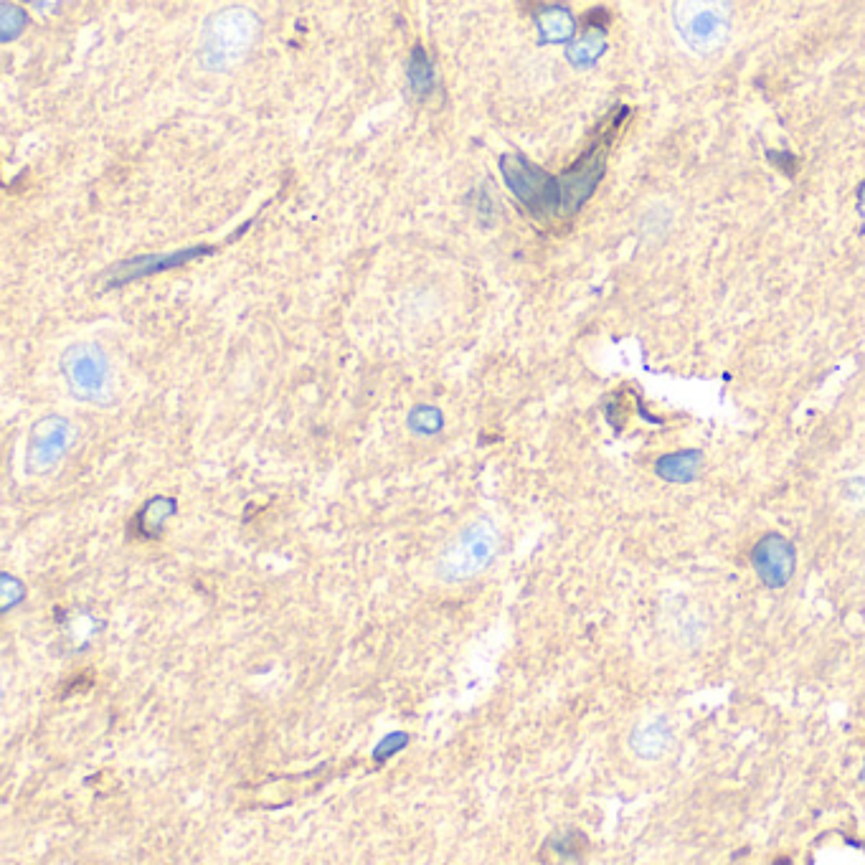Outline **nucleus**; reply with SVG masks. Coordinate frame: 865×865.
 Returning a JSON list of instances; mask_svg holds the SVG:
<instances>
[{"label":"nucleus","mask_w":865,"mask_h":865,"mask_svg":"<svg viewBox=\"0 0 865 865\" xmlns=\"http://www.w3.org/2000/svg\"><path fill=\"white\" fill-rule=\"evenodd\" d=\"M858 209H860V219H863V229H865V186L860 188V198H858Z\"/></svg>","instance_id":"17"},{"label":"nucleus","mask_w":865,"mask_h":865,"mask_svg":"<svg viewBox=\"0 0 865 865\" xmlns=\"http://www.w3.org/2000/svg\"><path fill=\"white\" fill-rule=\"evenodd\" d=\"M548 848L559 855L561 860H579L586 848V838L581 833H576V830H566V833L561 835H553Z\"/></svg>","instance_id":"14"},{"label":"nucleus","mask_w":865,"mask_h":865,"mask_svg":"<svg viewBox=\"0 0 865 865\" xmlns=\"http://www.w3.org/2000/svg\"><path fill=\"white\" fill-rule=\"evenodd\" d=\"M409 84H411V89L419 94V97H424L427 92H432L434 69H432V61H429L427 51H424L422 46H414V51H411Z\"/></svg>","instance_id":"13"},{"label":"nucleus","mask_w":865,"mask_h":865,"mask_svg":"<svg viewBox=\"0 0 865 865\" xmlns=\"http://www.w3.org/2000/svg\"><path fill=\"white\" fill-rule=\"evenodd\" d=\"M214 247H193L186 252L176 254H145V257H132L127 262L117 264L110 274H107L105 287H120L127 285L132 280H140V277H148L153 272H163V269L181 267V264L191 262V259L201 257V254H211Z\"/></svg>","instance_id":"7"},{"label":"nucleus","mask_w":865,"mask_h":865,"mask_svg":"<svg viewBox=\"0 0 865 865\" xmlns=\"http://www.w3.org/2000/svg\"><path fill=\"white\" fill-rule=\"evenodd\" d=\"M500 173L505 186L528 209L533 219H553L561 216L559 178L548 176L546 170L526 160L523 155L508 153L500 158Z\"/></svg>","instance_id":"1"},{"label":"nucleus","mask_w":865,"mask_h":865,"mask_svg":"<svg viewBox=\"0 0 865 865\" xmlns=\"http://www.w3.org/2000/svg\"><path fill=\"white\" fill-rule=\"evenodd\" d=\"M632 749L642 759H660L673 744V729H670L668 718L655 716L650 721L640 723L630 739Z\"/></svg>","instance_id":"9"},{"label":"nucleus","mask_w":865,"mask_h":865,"mask_svg":"<svg viewBox=\"0 0 865 865\" xmlns=\"http://www.w3.org/2000/svg\"><path fill=\"white\" fill-rule=\"evenodd\" d=\"M66 447V422L59 417H49L36 424L28 447V470L46 472L56 465Z\"/></svg>","instance_id":"8"},{"label":"nucleus","mask_w":865,"mask_h":865,"mask_svg":"<svg viewBox=\"0 0 865 865\" xmlns=\"http://www.w3.org/2000/svg\"><path fill=\"white\" fill-rule=\"evenodd\" d=\"M729 8L716 3H680L675 6V26L685 44L696 54H711L721 49L729 36Z\"/></svg>","instance_id":"4"},{"label":"nucleus","mask_w":865,"mask_h":865,"mask_svg":"<svg viewBox=\"0 0 865 865\" xmlns=\"http://www.w3.org/2000/svg\"><path fill=\"white\" fill-rule=\"evenodd\" d=\"M604 49H607L604 28L589 23V26H586L584 31H581L579 36H576V39L569 44L566 59H569L571 64L576 66V69H589V66L597 64L599 56L604 54Z\"/></svg>","instance_id":"11"},{"label":"nucleus","mask_w":865,"mask_h":865,"mask_svg":"<svg viewBox=\"0 0 865 865\" xmlns=\"http://www.w3.org/2000/svg\"><path fill=\"white\" fill-rule=\"evenodd\" d=\"M751 566L767 589H784L797 569V551L782 533H767L751 548Z\"/></svg>","instance_id":"6"},{"label":"nucleus","mask_w":865,"mask_h":865,"mask_svg":"<svg viewBox=\"0 0 865 865\" xmlns=\"http://www.w3.org/2000/svg\"><path fill=\"white\" fill-rule=\"evenodd\" d=\"M769 160H772L779 170H784L787 176H792L794 168H797V160H794L792 153H774V150H769Z\"/></svg>","instance_id":"16"},{"label":"nucleus","mask_w":865,"mask_h":865,"mask_svg":"<svg viewBox=\"0 0 865 865\" xmlns=\"http://www.w3.org/2000/svg\"><path fill=\"white\" fill-rule=\"evenodd\" d=\"M61 373L79 399H99L110 381V368L102 348L94 343H74L61 356Z\"/></svg>","instance_id":"5"},{"label":"nucleus","mask_w":865,"mask_h":865,"mask_svg":"<svg viewBox=\"0 0 865 865\" xmlns=\"http://www.w3.org/2000/svg\"><path fill=\"white\" fill-rule=\"evenodd\" d=\"M536 26L546 44H564L574 41V16L561 6H546L536 13Z\"/></svg>","instance_id":"12"},{"label":"nucleus","mask_w":865,"mask_h":865,"mask_svg":"<svg viewBox=\"0 0 865 865\" xmlns=\"http://www.w3.org/2000/svg\"><path fill=\"white\" fill-rule=\"evenodd\" d=\"M495 548H498V531H495L493 523H472V526L465 528L462 536L444 551L442 561H439V574L452 581L475 576L477 571L490 564Z\"/></svg>","instance_id":"3"},{"label":"nucleus","mask_w":865,"mask_h":865,"mask_svg":"<svg viewBox=\"0 0 865 865\" xmlns=\"http://www.w3.org/2000/svg\"><path fill=\"white\" fill-rule=\"evenodd\" d=\"M23 23H26V13L21 8H16L13 3H3L0 6V33H3V41L16 39L21 33Z\"/></svg>","instance_id":"15"},{"label":"nucleus","mask_w":865,"mask_h":865,"mask_svg":"<svg viewBox=\"0 0 865 865\" xmlns=\"http://www.w3.org/2000/svg\"><path fill=\"white\" fill-rule=\"evenodd\" d=\"M259 21L247 8H226L214 13L203 28V61L211 69H221L247 54L257 36Z\"/></svg>","instance_id":"2"},{"label":"nucleus","mask_w":865,"mask_h":865,"mask_svg":"<svg viewBox=\"0 0 865 865\" xmlns=\"http://www.w3.org/2000/svg\"><path fill=\"white\" fill-rule=\"evenodd\" d=\"M703 455L698 449H683V452H670L655 462V472L668 482H693L701 472Z\"/></svg>","instance_id":"10"},{"label":"nucleus","mask_w":865,"mask_h":865,"mask_svg":"<svg viewBox=\"0 0 865 865\" xmlns=\"http://www.w3.org/2000/svg\"><path fill=\"white\" fill-rule=\"evenodd\" d=\"M860 779H863V784H865V761H863V774H860Z\"/></svg>","instance_id":"18"}]
</instances>
